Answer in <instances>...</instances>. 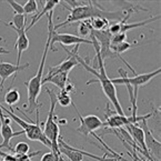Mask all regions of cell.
<instances>
[{"instance_id": "1", "label": "cell", "mask_w": 161, "mask_h": 161, "mask_svg": "<svg viewBox=\"0 0 161 161\" xmlns=\"http://www.w3.org/2000/svg\"><path fill=\"white\" fill-rule=\"evenodd\" d=\"M90 38H91L90 40L92 41V45L96 50V58H97V64H98V67H99V70H97V69L93 68V67L89 66L85 59L79 57V59H78L79 64H81L88 72H90V74H92L96 76V79L89 80L87 82V85H91V83H93V82H99L102 88V91H103V93L106 95V97L108 98V100L112 103V106H114L117 114H120V116H126V114H125V111H123V109H122V107H121V104H120V102H119L118 96H117L116 86L111 82L109 77L107 76L106 68H104V62H103L104 60L102 59L101 56H100L99 45H98V42L96 41V39L93 38V37H90Z\"/></svg>"}, {"instance_id": "2", "label": "cell", "mask_w": 161, "mask_h": 161, "mask_svg": "<svg viewBox=\"0 0 161 161\" xmlns=\"http://www.w3.org/2000/svg\"><path fill=\"white\" fill-rule=\"evenodd\" d=\"M52 17H53V11H50L48 14V38L47 42L45 46V50H43L42 58L39 64L38 70L35 74V76L31 79H29L27 82H25V86L27 87V96H28V103L25 104L27 114H33L36 110H38L42 103L37 101L39 95L41 92V88H42V76H43V69H45L46 60H47L48 51L50 49V40H51L52 32L55 31L53 29V24H52ZM25 112V114H26Z\"/></svg>"}, {"instance_id": "3", "label": "cell", "mask_w": 161, "mask_h": 161, "mask_svg": "<svg viewBox=\"0 0 161 161\" xmlns=\"http://www.w3.org/2000/svg\"><path fill=\"white\" fill-rule=\"evenodd\" d=\"M70 14L67 17V19L64 22L57 25L53 27L55 31L59 28H64V27L68 26L70 24H74L77 21H85V20L93 19V18H104L108 21L109 20H118L121 21L122 20V16L119 12H111L108 10H104L103 8L100 7L98 3H96L95 1H82L80 6H77L75 8L69 9Z\"/></svg>"}, {"instance_id": "4", "label": "cell", "mask_w": 161, "mask_h": 161, "mask_svg": "<svg viewBox=\"0 0 161 161\" xmlns=\"http://www.w3.org/2000/svg\"><path fill=\"white\" fill-rule=\"evenodd\" d=\"M0 108L3 110V114H6L8 117L12 119L16 123H18L20 127L22 128V131L25 132V135L27 136L29 140H32V141H39L41 142L42 145H45L47 148L52 150V146L51 142L48 140V138L43 135L42 132V128L40 126V112H39V109L36 110V123L33 121L31 122H28V121H25L22 118L18 117L17 114H14L12 111L8 110L7 108L3 107V104L0 103Z\"/></svg>"}, {"instance_id": "5", "label": "cell", "mask_w": 161, "mask_h": 161, "mask_svg": "<svg viewBox=\"0 0 161 161\" xmlns=\"http://www.w3.org/2000/svg\"><path fill=\"white\" fill-rule=\"evenodd\" d=\"M118 72L121 75V78H116V79H110L111 82L116 85H125V86H130L132 88V116H137V98H138V91H139L140 87H143L147 83H149L154 77H157L158 75H160L161 68L157 69V70L152 71V72H148V74H142V75H137L135 77H128L127 72L123 70L122 68L118 69Z\"/></svg>"}, {"instance_id": "6", "label": "cell", "mask_w": 161, "mask_h": 161, "mask_svg": "<svg viewBox=\"0 0 161 161\" xmlns=\"http://www.w3.org/2000/svg\"><path fill=\"white\" fill-rule=\"evenodd\" d=\"M46 91L48 92L50 98V109L48 112L47 120L45 121V123H41V126L43 127L42 132L46 137L48 138L52 146V152L61 156L59 152V147H58V140L60 138V129L57 123V116L55 114V108L57 104V95L55 93V91L47 88Z\"/></svg>"}, {"instance_id": "7", "label": "cell", "mask_w": 161, "mask_h": 161, "mask_svg": "<svg viewBox=\"0 0 161 161\" xmlns=\"http://www.w3.org/2000/svg\"><path fill=\"white\" fill-rule=\"evenodd\" d=\"M72 107H74L75 109H76V111L78 112V116H79V120H80L81 125L80 127H79L78 129H77V131L80 133H82V135L85 136H92L93 138H96V139L98 140V141L101 143L103 147H106V149L108 150V151L110 152L111 154H114V158L116 159H119V160H122V157L120 156L119 153H117L116 151H114V150L111 149V148H109L108 146H107V143L103 141V140L101 139V138L99 137V136L97 135V133L95 132L96 130H98V129L102 128V127L104 126V122L101 120V119L99 118V117L95 116V114H89V116H85L82 117L80 114H79L78 109H77L76 104L72 102Z\"/></svg>"}, {"instance_id": "8", "label": "cell", "mask_w": 161, "mask_h": 161, "mask_svg": "<svg viewBox=\"0 0 161 161\" xmlns=\"http://www.w3.org/2000/svg\"><path fill=\"white\" fill-rule=\"evenodd\" d=\"M107 109L110 116H107V120L103 121L104 126H108L109 128L117 129V128H122V127H127L129 125H137L138 122H141L143 120L151 118L152 114H148L145 116H120V114H114V111H110L109 110V103L107 104Z\"/></svg>"}, {"instance_id": "9", "label": "cell", "mask_w": 161, "mask_h": 161, "mask_svg": "<svg viewBox=\"0 0 161 161\" xmlns=\"http://www.w3.org/2000/svg\"><path fill=\"white\" fill-rule=\"evenodd\" d=\"M64 49V51L67 52V57L66 60L61 62V64H57V66L50 67L49 68V72H48V76H52V75L56 74H60V72H66L69 74L75 67H77L79 64V55H78V50H79V46H75V48L71 51H69L66 47H62Z\"/></svg>"}, {"instance_id": "10", "label": "cell", "mask_w": 161, "mask_h": 161, "mask_svg": "<svg viewBox=\"0 0 161 161\" xmlns=\"http://www.w3.org/2000/svg\"><path fill=\"white\" fill-rule=\"evenodd\" d=\"M57 42L61 43L64 46H80L81 43L92 45V41L89 40V39H83L78 37V36L70 35V33H58L53 31L51 40H50V48L52 49V47Z\"/></svg>"}, {"instance_id": "11", "label": "cell", "mask_w": 161, "mask_h": 161, "mask_svg": "<svg viewBox=\"0 0 161 161\" xmlns=\"http://www.w3.org/2000/svg\"><path fill=\"white\" fill-rule=\"evenodd\" d=\"M28 67L29 64H22V66L21 64L17 66V64H9V62H0V79H1V82H0V92L3 90V85H5L6 80L8 78L14 76V79H12V83H14V79L17 77V74H19L20 71L25 70Z\"/></svg>"}, {"instance_id": "12", "label": "cell", "mask_w": 161, "mask_h": 161, "mask_svg": "<svg viewBox=\"0 0 161 161\" xmlns=\"http://www.w3.org/2000/svg\"><path fill=\"white\" fill-rule=\"evenodd\" d=\"M141 125H142V129H143V132H145V142L148 152L151 151L152 156L156 158V160L160 161V147H161L160 141L154 138L151 130L148 128L147 120L141 121Z\"/></svg>"}, {"instance_id": "13", "label": "cell", "mask_w": 161, "mask_h": 161, "mask_svg": "<svg viewBox=\"0 0 161 161\" xmlns=\"http://www.w3.org/2000/svg\"><path fill=\"white\" fill-rule=\"evenodd\" d=\"M126 130L128 131L129 135L133 138V140H135L138 145H139L140 150L145 153V156L148 157L149 159H151V157L148 154L149 152H148L147 147H146L145 132H143V129H142V127L138 126V123H137V125H129V126L126 127ZM151 160H152V159H151ZM152 161H153V160H152Z\"/></svg>"}, {"instance_id": "14", "label": "cell", "mask_w": 161, "mask_h": 161, "mask_svg": "<svg viewBox=\"0 0 161 161\" xmlns=\"http://www.w3.org/2000/svg\"><path fill=\"white\" fill-rule=\"evenodd\" d=\"M17 33V40L14 43V48H16L17 52H18V59H17V66H20V61H21V56L25 51L29 48V39L27 37L26 30H14Z\"/></svg>"}, {"instance_id": "15", "label": "cell", "mask_w": 161, "mask_h": 161, "mask_svg": "<svg viewBox=\"0 0 161 161\" xmlns=\"http://www.w3.org/2000/svg\"><path fill=\"white\" fill-rule=\"evenodd\" d=\"M59 3H61V1H59V0H46L45 6H43V9L41 10L39 14H37V16L33 17L32 20H31V22H30V25L28 26V28H26V32L28 30H30V29L35 26V24H37V22L40 20L41 17L45 16V14H48L50 11H53V9L56 8V6H58Z\"/></svg>"}, {"instance_id": "16", "label": "cell", "mask_w": 161, "mask_h": 161, "mask_svg": "<svg viewBox=\"0 0 161 161\" xmlns=\"http://www.w3.org/2000/svg\"><path fill=\"white\" fill-rule=\"evenodd\" d=\"M53 83L56 85L60 90H64L66 88L67 83H69V74L66 72H60V74L52 75V76H47L42 80V85L45 83Z\"/></svg>"}, {"instance_id": "17", "label": "cell", "mask_w": 161, "mask_h": 161, "mask_svg": "<svg viewBox=\"0 0 161 161\" xmlns=\"http://www.w3.org/2000/svg\"><path fill=\"white\" fill-rule=\"evenodd\" d=\"M20 101V92L18 88H9L5 95V102L9 106L10 111L14 112V106Z\"/></svg>"}, {"instance_id": "18", "label": "cell", "mask_w": 161, "mask_h": 161, "mask_svg": "<svg viewBox=\"0 0 161 161\" xmlns=\"http://www.w3.org/2000/svg\"><path fill=\"white\" fill-rule=\"evenodd\" d=\"M89 25H90L91 29L96 31H101V30H106L109 27V21L104 18H93V19H89L88 20Z\"/></svg>"}, {"instance_id": "19", "label": "cell", "mask_w": 161, "mask_h": 161, "mask_svg": "<svg viewBox=\"0 0 161 161\" xmlns=\"http://www.w3.org/2000/svg\"><path fill=\"white\" fill-rule=\"evenodd\" d=\"M57 103L59 106L67 108L72 103V100H71V96L70 93H68L66 90H60L59 95L57 96Z\"/></svg>"}, {"instance_id": "20", "label": "cell", "mask_w": 161, "mask_h": 161, "mask_svg": "<svg viewBox=\"0 0 161 161\" xmlns=\"http://www.w3.org/2000/svg\"><path fill=\"white\" fill-rule=\"evenodd\" d=\"M78 33L80 38L86 39V37L90 36L91 33V27L88 22V20H85V21H80L79 22V27H78Z\"/></svg>"}, {"instance_id": "21", "label": "cell", "mask_w": 161, "mask_h": 161, "mask_svg": "<svg viewBox=\"0 0 161 161\" xmlns=\"http://www.w3.org/2000/svg\"><path fill=\"white\" fill-rule=\"evenodd\" d=\"M22 7H24V14L26 18L27 14H37V11H38V3L36 0H28L26 5L22 6Z\"/></svg>"}, {"instance_id": "22", "label": "cell", "mask_w": 161, "mask_h": 161, "mask_svg": "<svg viewBox=\"0 0 161 161\" xmlns=\"http://www.w3.org/2000/svg\"><path fill=\"white\" fill-rule=\"evenodd\" d=\"M29 150H30V147L27 142H18L16 143L14 148V154H27L29 153Z\"/></svg>"}, {"instance_id": "23", "label": "cell", "mask_w": 161, "mask_h": 161, "mask_svg": "<svg viewBox=\"0 0 161 161\" xmlns=\"http://www.w3.org/2000/svg\"><path fill=\"white\" fill-rule=\"evenodd\" d=\"M40 161H64L61 156L55 153V152H43V156L41 157Z\"/></svg>"}, {"instance_id": "24", "label": "cell", "mask_w": 161, "mask_h": 161, "mask_svg": "<svg viewBox=\"0 0 161 161\" xmlns=\"http://www.w3.org/2000/svg\"><path fill=\"white\" fill-rule=\"evenodd\" d=\"M126 39H127V33H125V32H121V33H118V35L112 36L111 42H110V47H112V46H117L121 42H125Z\"/></svg>"}, {"instance_id": "25", "label": "cell", "mask_w": 161, "mask_h": 161, "mask_svg": "<svg viewBox=\"0 0 161 161\" xmlns=\"http://www.w3.org/2000/svg\"><path fill=\"white\" fill-rule=\"evenodd\" d=\"M8 3H9L10 6H11V8L14 9V14H24V7H22L20 3H16V1H14V0H9V1H7ZM25 16V14H24Z\"/></svg>"}, {"instance_id": "26", "label": "cell", "mask_w": 161, "mask_h": 161, "mask_svg": "<svg viewBox=\"0 0 161 161\" xmlns=\"http://www.w3.org/2000/svg\"><path fill=\"white\" fill-rule=\"evenodd\" d=\"M9 52V50H6L3 47H0V55H8Z\"/></svg>"}, {"instance_id": "27", "label": "cell", "mask_w": 161, "mask_h": 161, "mask_svg": "<svg viewBox=\"0 0 161 161\" xmlns=\"http://www.w3.org/2000/svg\"><path fill=\"white\" fill-rule=\"evenodd\" d=\"M0 161H3V159H1V158H0Z\"/></svg>"}]
</instances>
